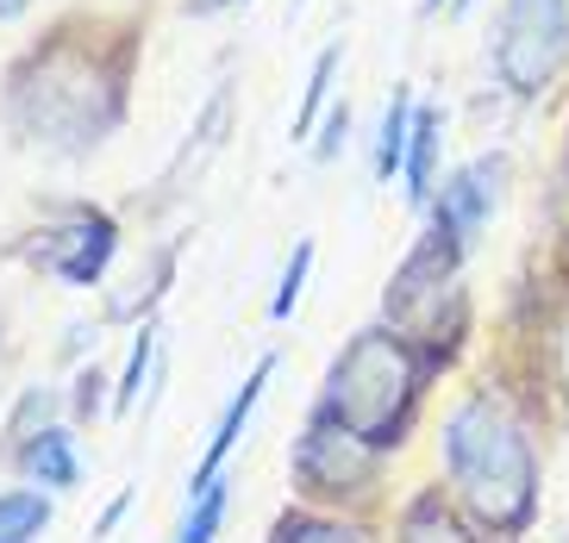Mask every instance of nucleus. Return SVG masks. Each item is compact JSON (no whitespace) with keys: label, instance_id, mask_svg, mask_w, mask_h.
<instances>
[{"label":"nucleus","instance_id":"12","mask_svg":"<svg viewBox=\"0 0 569 543\" xmlns=\"http://www.w3.org/2000/svg\"><path fill=\"white\" fill-rule=\"evenodd\" d=\"M51 531V494L19 481V487H0V543H38Z\"/></svg>","mask_w":569,"mask_h":543},{"label":"nucleus","instance_id":"1","mask_svg":"<svg viewBox=\"0 0 569 543\" xmlns=\"http://www.w3.org/2000/svg\"><path fill=\"white\" fill-rule=\"evenodd\" d=\"M438 469H445L451 500L495 543H519L538 531L545 462H538L526 412L501 381H476L469 394L451 400L445 425H438Z\"/></svg>","mask_w":569,"mask_h":543},{"label":"nucleus","instance_id":"16","mask_svg":"<svg viewBox=\"0 0 569 543\" xmlns=\"http://www.w3.org/2000/svg\"><path fill=\"white\" fill-rule=\"evenodd\" d=\"M157 325L144 319L138 325V338H132V356H126V369H119V381H113V419H126V412L138 406V394H144V375L157 369Z\"/></svg>","mask_w":569,"mask_h":543},{"label":"nucleus","instance_id":"20","mask_svg":"<svg viewBox=\"0 0 569 543\" xmlns=\"http://www.w3.org/2000/svg\"><path fill=\"white\" fill-rule=\"evenodd\" d=\"M545 375H551V394L569 419V313L551 325V344H545Z\"/></svg>","mask_w":569,"mask_h":543},{"label":"nucleus","instance_id":"8","mask_svg":"<svg viewBox=\"0 0 569 543\" xmlns=\"http://www.w3.org/2000/svg\"><path fill=\"white\" fill-rule=\"evenodd\" d=\"M395 543H495V537L457 506L445 481H426V487L407 494V506L395 512Z\"/></svg>","mask_w":569,"mask_h":543},{"label":"nucleus","instance_id":"24","mask_svg":"<svg viewBox=\"0 0 569 543\" xmlns=\"http://www.w3.org/2000/svg\"><path fill=\"white\" fill-rule=\"evenodd\" d=\"M26 7H32V0H0V26H7V19H19Z\"/></svg>","mask_w":569,"mask_h":543},{"label":"nucleus","instance_id":"19","mask_svg":"<svg viewBox=\"0 0 569 543\" xmlns=\"http://www.w3.org/2000/svg\"><path fill=\"white\" fill-rule=\"evenodd\" d=\"M332 76H338V44H326V50L313 57V76H307L301 113H295V132H288V138H307V132H313V119L326 113V100H332Z\"/></svg>","mask_w":569,"mask_h":543},{"label":"nucleus","instance_id":"22","mask_svg":"<svg viewBox=\"0 0 569 543\" xmlns=\"http://www.w3.org/2000/svg\"><path fill=\"white\" fill-rule=\"evenodd\" d=\"M345 132H351V107H332V119H326V138H319V163H332L338 150H345Z\"/></svg>","mask_w":569,"mask_h":543},{"label":"nucleus","instance_id":"25","mask_svg":"<svg viewBox=\"0 0 569 543\" xmlns=\"http://www.w3.org/2000/svg\"><path fill=\"white\" fill-rule=\"evenodd\" d=\"M469 7H476V0H451V13H469Z\"/></svg>","mask_w":569,"mask_h":543},{"label":"nucleus","instance_id":"2","mask_svg":"<svg viewBox=\"0 0 569 543\" xmlns=\"http://www.w3.org/2000/svg\"><path fill=\"white\" fill-rule=\"evenodd\" d=\"M426 388H432V362L419 356L413 338L401 325H363L332 356L326 388H319V406L332 412V419H345L369 450L395 456L419 425Z\"/></svg>","mask_w":569,"mask_h":543},{"label":"nucleus","instance_id":"7","mask_svg":"<svg viewBox=\"0 0 569 543\" xmlns=\"http://www.w3.org/2000/svg\"><path fill=\"white\" fill-rule=\"evenodd\" d=\"M269 381H276V350H269V356H257V369H251V375H244V388H238V394L226 400V412H219L213 438H207L201 462H194V475H188V500H194V494H207V487H213V481L226 475V462H232L238 438H244V425H251L257 400L269 394Z\"/></svg>","mask_w":569,"mask_h":543},{"label":"nucleus","instance_id":"13","mask_svg":"<svg viewBox=\"0 0 569 543\" xmlns=\"http://www.w3.org/2000/svg\"><path fill=\"white\" fill-rule=\"evenodd\" d=\"M63 388H51V381H38V388H26V394L13 400V412H7V425H0V450L13 456L19 444H32L38 431L57 425V406H63Z\"/></svg>","mask_w":569,"mask_h":543},{"label":"nucleus","instance_id":"23","mask_svg":"<svg viewBox=\"0 0 569 543\" xmlns=\"http://www.w3.org/2000/svg\"><path fill=\"white\" fill-rule=\"evenodd\" d=\"M219 7H238V0H188V13H219Z\"/></svg>","mask_w":569,"mask_h":543},{"label":"nucleus","instance_id":"26","mask_svg":"<svg viewBox=\"0 0 569 543\" xmlns=\"http://www.w3.org/2000/svg\"><path fill=\"white\" fill-rule=\"evenodd\" d=\"M426 7H445V0H426Z\"/></svg>","mask_w":569,"mask_h":543},{"label":"nucleus","instance_id":"11","mask_svg":"<svg viewBox=\"0 0 569 543\" xmlns=\"http://www.w3.org/2000/svg\"><path fill=\"white\" fill-rule=\"evenodd\" d=\"M413 113H419L413 88H395L388 107H382V125H376V181H401L407 138H413Z\"/></svg>","mask_w":569,"mask_h":543},{"label":"nucleus","instance_id":"10","mask_svg":"<svg viewBox=\"0 0 569 543\" xmlns=\"http://www.w3.org/2000/svg\"><path fill=\"white\" fill-rule=\"evenodd\" d=\"M438 150H445V107H419L413 138H407V163H401V188L413 207H432L438 194Z\"/></svg>","mask_w":569,"mask_h":543},{"label":"nucleus","instance_id":"17","mask_svg":"<svg viewBox=\"0 0 569 543\" xmlns=\"http://www.w3.org/2000/svg\"><path fill=\"white\" fill-rule=\"evenodd\" d=\"M107 369L101 362H82L76 369V381H69V425H94L107 406H113V388H107Z\"/></svg>","mask_w":569,"mask_h":543},{"label":"nucleus","instance_id":"21","mask_svg":"<svg viewBox=\"0 0 569 543\" xmlns=\"http://www.w3.org/2000/svg\"><path fill=\"white\" fill-rule=\"evenodd\" d=\"M126 512H132V487H119V494L107 500L101 512H94V525H88V537H94V543H101V537H113V531L126 525Z\"/></svg>","mask_w":569,"mask_h":543},{"label":"nucleus","instance_id":"18","mask_svg":"<svg viewBox=\"0 0 569 543\" xmlns=\"http://www.w3.org/2000/svg\"><path fill=\"white\" fill-rule=\"evenodd\" d=\"M307 275H313V238H301L295 257L282 263V281H276V294H269V319H276V325L295 319V306H301V294H307Z\"/></svg>","mask_w":569,"mask_h":543},{"label":"nucleus","instance_id":"3","mask_svg":"<svg viewBox=\"0 0 569 543\" xmlns=\"http://www.w3.org/2000/svg\"><path fill=\"white\" fill-rule=\"evenodd\" d=\"M388 456L382 450H369L345 419L313 400L307 412V431L295 438V456H288V475H295V494L301 506H319V512H338V506H357V500L376 494V481H382Z\"/></svg>","mask_w":569,"mask_h":543},{"label":"nucleus","instance_id":"4","mask_svg":"<svg viewBox=\"0 0 569 543\" xmlns=\"http://www.w3.org/2000/svg\"><path fill=\"white\" fill-rule=\"evenodd\" d=\"M569 63V0H507L495 26V69L507 94L532 100Z\"/></svg>","mask_w":569,"mask_h":543},{"label":"nucleus","instance_id":"14","mask_svg":"<svg viewBox=\"0 0 569 543\" xmlns=\"http://www.w3.org/2000/svg\"><path fill=\"white\" fill-rule=\"evenodd\" d=\"M269 543H369L363 525L338 519V512H319V506H288L276 525H269Z\"/></svg>","mask_w":569,"mask_h":543},{"label":"nucleus","instance_id":"9","mask_svg":"<svg viewBox=\"0 0 569 543\" xmlns=\"http://www.w3.org/2000/svg\"><path fill=\"white\" fill-rule=\"evenodd\" d=\"M13 475L44 487V494H76L82 487V450H76V425H51L38 431L32 444H19L13 456Z\"/></svg>","mask_w":569,"mask_h":543},{"label":"nucleus","instance_id":"15","mask_svg":"<svg viewBox=\"0 0 569 543\" xmlns=\"http://www.w3.org/2000/svg\"><path fill=\"white\" fill-rule=\"evenodd\" d=\"M226 512H232V475H219L207 494L188 500V519H182V531H176V543H219Z\"/></svg>","mask_w":569,"mask_h":543},{"label":"nucleus","instance_id":"6","mask_svg":"<svg viewBox=\"0 0 569 543\" xmlns=\"http://www.w3.org/2000/svg\"><path fill=\"white\" fill-rule=\"evenodd\" d=\"M119 250V225L107 213H82L76 225L51 231L44 244L32 250V263L44 269V275H57L63 288H94V281L107 275V263H113Z\"/></svg>","mask_w":569,"mask_h":543},{"label":"nucleus","instance_id":"5","mask_svg":"<svg viewBox=\"0 0 569 543\" xmlns=\"http://www.w3.org/2000/svg\"><path fill=\"white\" fill-rule=\"evenodd\" d=\"M501 181H507V157H495V150L476 157V163H463L432 194V231H445L451 244L476 250L482 225L495 219V207H501Z\"/></svg>","mask_w":569,"mask_h":543}]
</instances>
